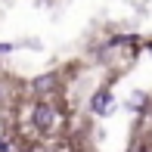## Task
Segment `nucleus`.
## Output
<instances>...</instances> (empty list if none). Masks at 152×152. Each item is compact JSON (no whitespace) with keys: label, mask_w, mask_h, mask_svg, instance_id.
Returning a JSON list of instances; mask_svg holds the SVG:
<instances>
[{"label":"nucleus","mask_w":152,"mask_h":152,"mask_svg":"<svg viewBox=\"0 0 152 152\" xmlns=\"http://www.w3.org/2000/svg\"><path fill=\"white\" fill-rule=\"evenodd\" d=\"M90 106H93V112H96V115H109V112H112V106H115V99H112V93L99 90V93L93 96Z\"/></svg>","instance_id":"2"},{"label":"nucleus","mask_w":152,"mask_h":152,"mask_svg":"<svg viewBox=\"0 0 152 152\" xmlns=\"http://www.w3.org/2000/svg\"><path fill=\"white\" fill-rule=\"evenodd\" d=\"M0 152H10V149H6V143H3V140H0Z\"/></svg>","instance_id":"3"},{"label":"nucleus","mask_w":152,"mask_h":152,"mask_svg":"<svg viewBox=\"0 0 152 152\" xmlns=\"http://www.w3.org/2000/svg\"><path fill=\"white\" fill-rule=\"evenodd\" d=\"M34 124H37L40 130H50V127H53V109L47 106V102L34 106Z\"/></svg>","instance_id":"1"}]
</instances>
